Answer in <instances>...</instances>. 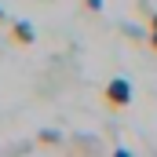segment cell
<instances>
[{
	"label": "cell",
	"mask_w": 157,
	"mask_h": 157,
	"mask_svg": "<svg viewBox=\"0 0 157 157\" xmlns=\"http://www.w3.org/2000/svg\"><path fill=\"white\" fill-rule=\"evenodd\" d=\"M106 102H110V106H128V102H132V84H128V80L124 77H117V80H110V84H106Z\"/></svg>",
	"instance_id": "6da1fadb"
},
{
	"label": "cell",
	"mask_w": 157,
	"mask_h": 157,
	"mask_svg": "<svg viewBox=\"0 0 157 157\" xmlns=\"http://www.w3.org/2000/svg\"><path fill=\"white\" fill-rule=\"evenodd\" d=\"M88 7H91V11H99V7H102V0H88Z\"/></svg>",
	"instance_id": "277c9868"
},
{
	"label": "cell",
	"mask_w": 157,
	"mask_h": 157,
	"mask_svg": "<svg viewBox=\"0 0 157 157\" xmlns=\"http://www.w3.org/2000/svg\"><path fill=\"white\" fill-rule=\"evenodd\" d=\"M0 15H4V11H0Z\"/></svg>",
	"instance_id": "5b68a950"
},
{
	"label": "cell",
	"mask_w": 157,
	"mask_h": 157,
	"mask_svg": "<svg viewBox=\"0 0 157 157\" xmlns=\"http://www.w3.org/2000/svg\"><path fill=\"white\" fill-rule=\"evenodd\" d=\"M150 48H154V51H157V15H154V18H150Z\"/></svg>",
	"instance_id": "3957f363"
},
{
	"label": "cell",
	"mask_w": 157,
	"mask_h": 157,
	"mask_svg": "<svg viewBox=\"0 0 157 157\" xmlns=\"http://www.w3.org/2000/svg\"><path fill=\"white\" fill-rule=\"evenodd\" d=\"M11 40L15 44H33V26L29 22H15L11 26Z\"/></svg>",
	"instance_id": "7a4b0ae2"
}]
</instances>
